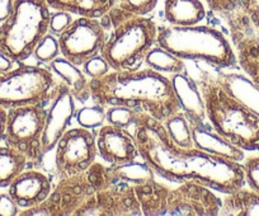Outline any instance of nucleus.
Listing matches in <instances>:
<instances>
[{"label": "nucleus", "instance_id": "nucleus-1", "mask_svg": "<svg viewBox=\"0 0 259 216\" xmlns=\"http://www.w3.org/2000/svg\"><path fill=\"white\" fill-rule=\"evenodd\" d=\"M139 153L155 175L171 182H197L212 191L231 193L245 186L240 161L229 160L197 148H182L166 133L163 122L145 112L134 126Z\"/></svg>", "mask_w": 259, "mask_h": 216}, {"label": "nucleus", "instance_id": "nucleus-2", "mask_svg": "<svg viewBox=\"0 0 259 216\" xmlns=\"http://www.w3.org/2000/svg\"><path fill=\"white\" fill-rule=\"evenodd\" d=\"M92 101L103 107L138 108L164 122L181 111L170 78L153 69L111 70L89 81Z\"/></svg>", "mask_w": 259, "mask_h": 216}, {"label": "nucleus", "instance_id": "nucleus-3", "mask_svg": "<svg viewBox=\"0 0 259 216\" xmlns=\"http://www.w3.org/2000/svg\"><path fill=\"white\" fill-rule=\"evenodd\" d=\"M106 42L101 55L112 70H136L155 46L158 26L146 16L131 13L113 6L101 17Z\"/></svg>", "mask_w": 259, "mask_h": 216}, {"label": "nucleus", "instance_id": "nucleus-4", "mask_svg": "<svg viewBox=\"0 0 259 216\" xmlns=\"http://www.w3.org/2000/svg\"><path fill=\"white\" fill-rule=\"evenodd\" d=\"M203 102L206 117L212 127L244 151H259V116L229 96L215 75L203 71L196 79Z\"/></svg>", "mask_w": 259, "mask_h": 216}, {"label": "nucleus", "instance_id": "nucleus-5", "mask_svg": "<svg viewBox=\"0 0 259 216\" xmlns=\"http://www.w3.org/2000/svg\"><path fill=\"white\" fill-rule=\"evenodd\" d=\"M135 191L145 216H218L223 202L207 186L191 181L170 188L151 180Z\"/></svg>", "mask_w": 259, "mask_h": 216}, {"label": "nucleus", "instance_id": "nucleus-6", "mask_svg": "<svg viewBox=\"0 0 259 216\" xmlns=\"http://www.w3.org/2000/svg\"><path fill=\"white\" fill-rule=\"evenodd\" d=\"M183 60L203 61L219 69L235 68V51L228 37L210 26L158 27L156 44Z\"/></svg>", "mask_w": 259, "mask_h": 216}, {"label": "nucleus", "instance_id": "nucleus-7", "mask_svg": "<svg viewBox=\"0 0 259 216\" xmlns=\"http://www.w3.org/2000/svg\"><path fill=\"white\" fill-rule=\"evenodd\" d=\"M50 17L44 0H14L12 13L0 23V51L17 64L26 61L49 33Z\"/></svg>", "mask_w": 259, "mask_h": 216}, {"label": "nucleus", "instance_id": "nucleus-8", "mask_svg": "<svg viewBox=\"0 0 259 216\" xmlns=\"http://www.w3.org/2000/svg\"><path fill=\"white\" fill-rule=\"evenodd\" d=\"M59 83L50 68L21 63L7 73H0V107L9 110L28 104L49 106Z\"/></svg>", "mask_w": 259, "mask_h": 216}, {"label": "nucleus", "instance_id": "nucleus-9", "mask_svg": "<svg viewBox=\"0 0 259 216\" xmlns=\"http://www.w3.org/2000/svg\"><path fill=\"white\" fill-rule=\"evenodd\" d=\"M46 113V107L41 104L14 107L7 113L4 143L24 154L31 164H39L45 155L42 136Z\"/></svg>", "mask_w": 259, "mask_h": 216}, {"label": "nucleus", "instance_id": "nucleus-10", "mask_svg": "<svg viewBox=\"0 0 259 216\" xmlns=\"http://www.w3.org/2000/svg\"><path fill=\"white\" fill-rule=\"evenodd\" d=\"M106 28L101 18L79 16L59 34L62 58L78 66L101 54L106 42Z\"/></svg>", "mask_w": 259, "mask_h": 216}, {"label": "nucleus", "instance_id": "nucleus-11", "mask_svg": "<svg viewBox=\"0 0 259 216\" xmlns=\"http://www.w3.org/2000/svg\"><path fill=\"white\" fill-rule=\"evenodd\" d=\"M94 192L87 172L60 178L44 202L23 208L19 216H74L75 211Z\"/></svg>", "mask_w": 259, "mask_h": 216}, {"label": "nucleus", "instance_id": "nucleus-12", "mask_svg": "<svg viewBox=\"0 0 259 216\" xmlns=\"http://www.w3.org/2000/svg\"><path fill=\"white\" fill-rule=\"evenodd\" d=\"M55 149V167L59 180L79 175L87 172L96 161V135L81 126L70 128L65 131Z\"/></svg>", "mask_w": 259, "mask_h": 216}, {"label": "nucleus", "instance_id": "nucleus-13", "mask_svg": "<svg viewBox=\"0 0 259 216\" xmlns=\"http://www.w3.org/2000/svg\"><path fill=\"white\" fill-rule=\"evenodd\" d=\"M224 19L228 24L239 66L259 88V29L241 7Z\"/></svg>", "mask_w": 259, "mask_h": 216}, {"label": "nucleus", "instance_id": "nucleus-14", "mask_svg": "<svg viewBox=\"0 0 259 216\" xmlns=\"http://www.w3.org/2000/svg\"><path fill=\"white\" fill-rule=\"evenodd\" d=\"M87 175L96 192L111 187H138L155 180V172L143 158L123 164L104 165L94 161Z\"/></svg>", "mask_w": 259, "mask_h": 216}, {"label": "nucleus", "instance_id": "nucleus-15", "mask_svg": "<svg viewBox=\"0 0 259 216\" xmlns=\"http://www.w3.org/2000/svg\"><path fill=\"white\" fill-rule=\"evenodd\" d=\"M143 215L135 187H111L94 192L74 216Z\"/></svg>", "mask_w": 259, "mask_h": 216}, {"label": "nucleus", "instance_id": "nucleus-16", "mask_svg": "<svg viewBox=\"0 0 259 216\" xmlns=\"http://www.w3.org/2000/svg\"><path fill=\"white\" fill-rule=\"evenodd\" d=\"M96 145L97 155L107 164H123L141 158L134 134L111 123L98 127Z\"/></svg>", "mask_w": 259, "mask_h": 216}, {"label": "nucleus", "instance_id": "nucleus-17", "mask_svg": "<svg viewBox=\"0 0 259 216\" xmlns=\"http://www.w3.org/2000/svg\"><path fill=\"white\" fill-rule=\"evenodd\" d=\"M46 123H45L44 136H42V151L46 154L56 146L65 131L68 130L71 118L76 112L75 98L70 93L69 88L62 81L59 83L54 98L46 108Z\"/></svg>", "mask_w": 259, "mask_h": 216}, {"label": "nucleus", "instance_id": "nucleus-18", "mask_svg": "<svg viewBox=\"0 0 259 216\" xmlns=\"http://www.w3.org/2000/svg\"><path fill=\"white\" fill-rule=\"evenodd\" d=\"M52 188L51 180L44 172L24 169L9 185L8 193L23 210L44 202L52 192Z\"/></svg>", "mask_w": 259, "mask_h": 216}, {"label": "nucleus", "instance_id": "nucleus-19", "mask_svg": "<svg viewBox=\"0 0 259 216\" xmlns=\"http://www.w3.org/2000/svg\"><path fill=\"white\" fill-rule=\"evenodd\" d=\"M191 128L194 148L200 149L205 153L212 154V155L229 159V160L241 163L245 159L244 150L221 136L210 122L207 123L203 121V122L191 123Z\"/></svg>", "mask_w": 259, "mask_h": 216}, {"label": "nucleus", "instance_id": "nucleus-20", "mask_svg": "<svg viewBox=\"0 0 259 216\" xmlns=\"http://www.w3.org/2000/svg\"><path fill=\"white\" fill-rule=\"evenodd\" d=\"M181 111L191 123L206 121V108L198 84L186 73L173 74L170 78Z\"/></svg>", "mask_w": 259, "mask_h": 216}, {"label": "nucleus", "instance_id": "nucleus-21", "mask_svg": "<svg viewBox=\"0 0 259 216\" xmlns=\"http://www.w3.org/2000/svg\"><path fill=\"white\" fill-rule=\"evenodd\" d=\"M221 88L259 116V88L248 75L238 73H220L215 75Z\"/></svg>", "mask_w": 259, "mask_h": 216}, {"label": "nucleus", "instance_id": "nucleus-22", "mask_svg": "<svg viewBox=\"0 0 259 216\" xmlns=\"http://www.w3.org/2000/svg\"><path fill=\"white\" fill-rule=\"evenodd\" d=\"M50 70L59 76L60 81L68 87L70 93L73 94L75 101L80 103H87L89 99H92L91 88H89V81L91 79L79 69L78 65L70 63L65 58H56L54 61L49 64Z\"/></svg>", "mask_w": 259, "mask_h": 216}, {"label": "nucleus", "instance_id": "nucleus-23", "mask_svg": "<svg viewBox=\"0 0 259 216\" xmlns=\"http://www.w3.org/2000/svg\"><path fill=\"white\" fill-rule=\"evenodd\" d=\"M164 17L171 26H193L205 19L201 0H164Z\"/></svg>", "mask_w": 259, "mask_h": 216}, {"label": "nucleus", "instance_id": "nucleus-24", "mask_svg": "<svg viewBox=\"0 0 259 216\" xmlns=\"http://www.w3.org/2000/svg\"><path fill=\"white\" fill-rule=\"evenodd\" d=\"M219 215L259 216V195L253 190H244V187L226 193Z\"/></svg>", "mask_w": 259, "mask_h": 216}, {"label": "nucleus", "instance_id": "nucleus-25", "mask_svg": "<svg viewBox=\"0 0 259 216\" xmlns=\"http://www.w3.org/2000/svg\"><path fill=\"white\" fill-rule=\"evenodd\" d=\"M55 11H65L71 14L91 18H101L114 6V0H44Z\"/></svg>", "mask_w": 259, "mask_h": 216}, {"label": "nucleus", "instance_id": "nucleus-26", "mask_svg": "<svg viewBox=\"0 0 259 216\" xmlns=\"http://www.w3.org/2000/svg\"><path fill=\"white\" fill-rule=\"evenodd\" d=\"M31 164L24 154L12 146H0V188L9 185Z\"/></svg>", "mask_w": 259, "mask_h": 216}, {"label": "nucleus", "instance_id": "nucleus-27", "mask_svg": "<svg viewBox=\"0 0 259 216\" xmlns=\"http://www.w3.org/2000/svg\"><path fill=\"white\" fill-rule=\"evenodd\" d=\"M144 61L149 68L161 74L186 73V65H184L183 59L178 58L170 51L158 46V45L153 46V49L148 52Z\"/></svg>", "mask_w": 259, "mask_h": 216}, {"label": "nucleus", "instance_id": "nucleus-28", "mask_svg": "<svg viewBox=\"0 0 259 216\" xmlns=\"http://www.w3.org/2000/svg\"><path fill=\"white\" fill-rule=\"evenodd\" d=\"M166 133L177 145L182 148H193V138H192L191 122L182 111L169 116L163 122Z\"/></svg>", "mask_w": 259, "mask_h": 216}, {"label": "nucleus", "instance_id": "nucleus-29", "mask_svg": "<svg viewBox=\"0 0 259 216\" xmlns=\"http://www.w3.org/2000/svg\"><path fill=\"white\" fill-rule=\"evenodd\" d=\"M141 112L143 111L133 107L108 106L106 110V121L107 123L128 130L130 127L134 128Z\"/></svg>", "mask_w": 259, "mask_h": 216}, {"label": "nucleus", "instance_id": "nucleus-30", "mask_svg": "<svg viewBox=\"0 0 259 216\" xmlns=\"http://www.w3.org/2000/svg\"><path fill=\"white\" fill-rule=\"evenodd\" d=\"M79 126L85 128H98L106 121V107L94 103V106L83 107L75 112Z\"/></svg>", "mask_w": 259, "mask_h": 216}, {"label": "nucleus", "instance_id": "nucleus-31", "mask_svg": "<svg viewBox=\"0 0 259 216\" xmlns=\"http://www.w3.org/2000/svg\"><path fill=\"white\" fill-rule=\"evenodd\" d=\"M61 55L59 38L54 33H46L44 38L38 42L33 51V56L37 61L42 64H50Z\"/></svg>", "mask_w": 259, "mask_h": 216}, {"label": "nucleus", "instance_id": "nucleus-32", "mask_svg": "<svg viewBox=\"0 0 259 216\" xmlns=\"http://www.w3.org/2000/svg\"><path fill=\"white\" fill-rule=\"evenodd\" d=\"M159 0H114V6L139 16H148L155 9Z\"/></svg>", "mask_w": 259, "mask_h": 216}, {"label": "nucleus", "instance_id": "nucleus-33", "mask_svg": "<svg viewBox=\"0 0 259 216\" xmlns=\"http://www.w3.org/2000/svg\"><path fill=\"white\" fill-rule=\"evenodd\" d=\"M111 70V66L108 65V63L104 60L101 54L93 56V58H91L83 64V71L89 79L101 78V76L106 75Z\"/></svg>", "mask_w": 259, "mask_h": 216}, {"label": "nucleus", "instance_id": "nucleus-34", "mask_svg": "<svg viewBox=\"0 0 259 216\" xmlns=\"http://www.w3.org/2000/svg\"><path fill=\"white\" fill-rule=\"evenodd\" d=\"M245 183L259 195V156H250L243 163Z\"/></svg>", "mask_w": 259, "mask_h": 216}, {"label": "nucleus", "instance_id": "nucleus-35", "mask_svg": "<svg viewBox=\"0 0 259 216\" xmlns=\"http://www.w3.org/2000/svg\"><path fill=\"white\" fill-rule=\"evenodd\" d=\"M213 13L225 18L241 7L240 0H205Z\"/></svg>", "mask_w": 259, "mask_h": 216}, {"label": "nucleus", "instance_id": "nucleus-36", "mask_svg": "<svg viewBox=\"0 0 259 216\" xmlns=\"http://www.w3.org/2000/svg\"><path fill=\"white\" fill-rule=\"evenodd\" d=\"M73 21L74 19L71 17V13L65 11H56L55 13H51V17H50L49 31L59 36Z\"/></svg>", "mask_w": 259, "mask_h": 216}, {"label": "nucleus", "instance_id": "nucleus-37", "mask_svg": "<svg viewBox=\"0 0 259 216\" xmlns=\"http://www.w3.org/2000/svg\"><path fill=\"white\" fill-rule=\"evenodd\" d=\"M21 210L22 208L17 205L9 193H0V216L19 215Z\"/></svg>", "mask_w": 259, "mask_h": 216}, {"label": "nucleus", "instance_id": "nucleus-38", "mask_svg": "<svg viewBox=\"0 0 259 216\" xmlns=\"http://www.w3.org/2000/svg\"><path fill=\"white\" fill-rule=\"evenodd\" d=\"M240 4L251 23L259 29V0H240Z\"/></svg>", "mask_w": 259, "mask_h": 216}, {"label": "nucleus", "instance_id": "nucleus-39", "mask_svg": "<svg viewBox=\"0 0 259 216\" xmlns=\"http://www.w3.org/2000/svg\"><path fill=\"white\" fill-rule=\"evenodd\" d=\"M14 0H0V23H3L13 11Z\"/></svg>", "mask_w": 259, "mask_h": 216}, {"label": "nucleus", "instance_id": "nucleus-40", "mask_svg": "<svg viewBox=\"0 0 259 216\" xmlns=\"http://www.w3.org/2000/svg\"><path fill=\"white\" fill-rule=\"evenodd\" d=\"M14 64L17 63H14V61L12 60L8 55H6L3 51H0V73H7V71H9L11 69H13Z\"/></svg>", "mask_w": 259, "mask_h": 216}, {"label": "nucleus", "instance_id": "nucleus-41", "mask_svg": "<svg viewBox=\"0 0 259 216\" xmlns=\"http://www.w3.org/2000/svg\"><path fill=\"white\" fill-rule=\"evenodd\" d=\"M7 113H8V110L0 107V143L4 141V134H6L7 126Z\"/></svg>", "mask_w": 259, "mask_h": 216}]
</instances>
